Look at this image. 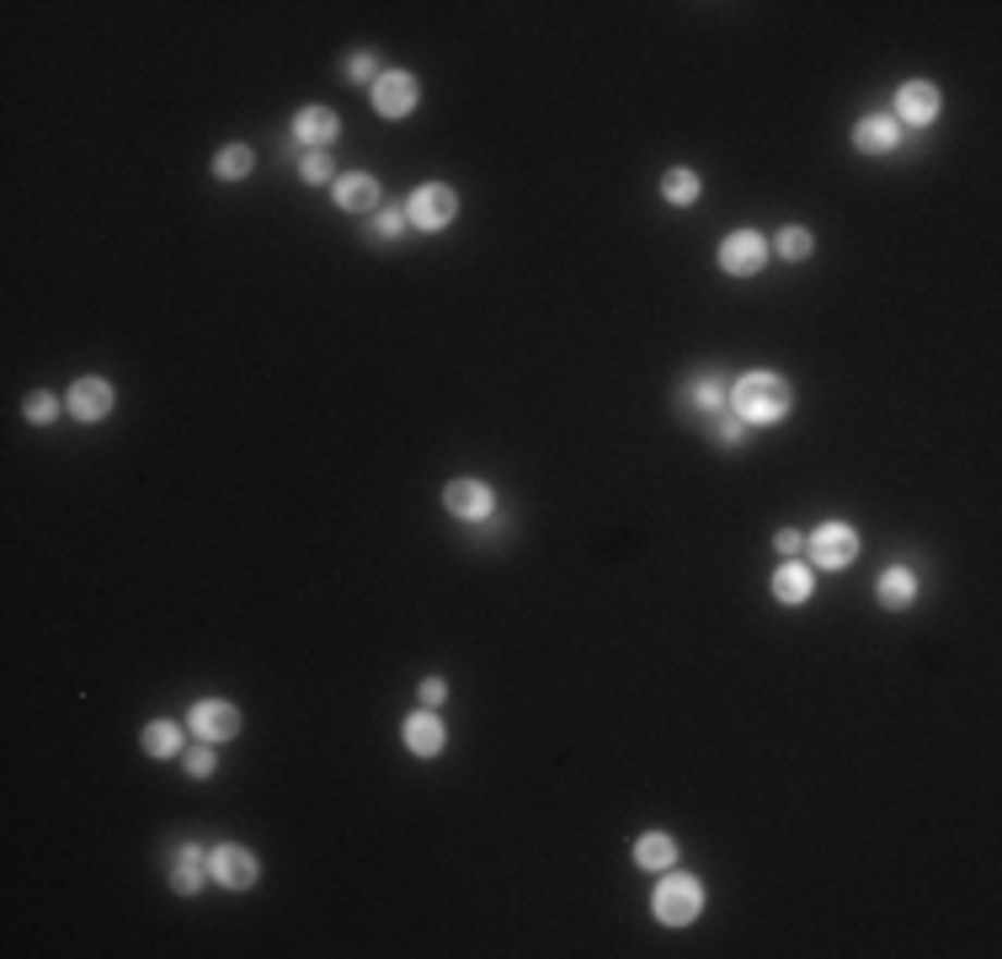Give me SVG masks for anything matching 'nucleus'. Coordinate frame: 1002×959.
<instances>
[{"label": "nucleus", "instance_id": "obj_19", "mask_svg": "<svg viewBox=\"0 0 1002 959\" xmlns=\"http://www.w3.org/2000/svg\"><path fill=\"white\" fill-rule=\"evenodd\" d=\"M635 863L661 874V869H672V863H677V843H672L667 832H646V837L635 843Z\"/></svg>", "mask_w": 1002, "mask_h": 959}, {"label": "nucleus", "instance_id": "obj_21", "mask_svg": "<svg viewBox=\"0 0 1002 959\" xmlns=\"http://www.w3.org/2000/svg\"><path fill=\"white\" fill-rule=\"evenodd\" d=\"M699 176L688 171V165H672L667 176H661V198L667 202H677V208H688V202H699Z\"/></svg>", "mask_w": 1002, "mask_h": 959}, {"label": "nucleus", "instance_id": "obj_29", "mask_svg": "<svg viewBox=\"0 0 1002 959\" xmlns=\"http://www.w3.org/2000/svg\"><path fill=\"white\" fill-rule=\"evenodd\" d=\"M374 230H379V241L405 235V230H411V224H405V208H379V224H374Z\"/></svg>", "mask_w": 1002, "mask_h": 959}, {"label": "nucleus", "instance_id": "obj_23", "mask_svg": "<svg viewBox=\"0 0 1002 959\" xmlns=\"http://www.w3.org/2000/svg\"><path fill=\"white\" fill-rule=\"evenodd\" d=\"M145 752H150V758H176V752H182V725L150 720V725H145Z\"/></svg>", "mask_w": 1002, "mask_h": 959}, {"label": "nucleus", "instance_id": "obj_10", "mask_svg": "<svg viewBox=\"0 0 1002 959\" xmlns=\"http://www.w3.org/2000/svg\"><path fill=\"white\" fill-rule=\"evenodd\" d=\"M401 741H405V752H411V758H438V752H443V741H449V730H443V720H438L432 709H416V714H405Z\"/></svg>", "mask_w": 1002, "mask_h": 959}, {"label": "nucleus", "instance_id": "obj_32", "mask_svg": "<svg viewBox=\"0 0 1002 959\" xmlns=\"http://www.w3.org/2000/svg\"><path fill=\"white\" fill-rule=\"evenodd\" d=\"M773 550H779V555H790V560H795V555L805 550V539L795 533V528H784V533H773Z\"/></svg>", "mask_w": 1002, "mask_h": 959}, {"label": "nucleus", "instance_id": "obj_30", "mask_svg": "<svg viewBox=\"0 0 1002 959\" xmlns=\"http://www.w3.org/2000/svg\"><path fill=\"white\" fill-rule=\"evenodd\" d=\"M213 767H219V762H213V747H208V741H198V747L187 752V773H193V778H208Z\"/></svg>", "mask_w": 1002, "mask_h": 959}, {"label": "nucleus", "instance_id": "obj_16", "mask_svg": "<svg viewBox=\"0 0 1002 959\" xmlns=\"http://www.w3.org/2000/svg\"><path fill=\"white\" fill-rule=\"evenodd\" d=\"M810 592H816V576H810V565H801V560H790V565H779L773 570V598L790 607L810 603Z\"/></svg>", "mask_w": 1002, "mask_h": 959}, {"label": "nucleus", "instance_id": "obj_13", "mask_svg": "<svg viewBox=\"0 0 1002 959\" xmlns=\"http://www.w3.org/2000/svg\"><path fill=\"white\" fill-rule=\"evenodd\" d=\"M337 134H342V118L331 107H304L300 118H294V139H300L304 150H326Z\"/></svg>", "mask_w": 1002, "mask_h": 959}, {"label": "nucleus", "instance_id": "obj_7", "mask_svg": "<svg viewBox=\"0 0 1002 959\" xmlns=\"http://www.w3.org/2000/svg\"><path fill=\"white\" fill-rule=\"evenodd\" d=\"M208 874H213L224 890H250L256 874H261V863H256V853L241 848V843H219V848L208 853Z\"/></svg>", "mask_w": 1002, "mask_h": 959}, {"label": "nucleus", "instance_id": "obj_8", "mask_svg": "<svg viewBox=\"0 0 1002 959\" xmlns=\"http://www.w3.org/2000/svg\"><path fill=\"white\" fill-rule=\"evenodd\" d=\"M187 730L208 741V747H219V741H235L241 736V709L224 704V699H203L193 714H187Z\"/></svg>", "mask_w": 1002, "mask_h": 959}, {"label": "nucleus", "instance_id": "obj_6", "mask_svg": "<svg viewBox=\"0 0 1002 959\" xmlns=\"http://www.w3.org/2000/svg\"><path fill=\"white\" fill-rule=\"evenodd\" d=\"M443 506H449L459 522H486L491 512H497V496H491V485L486 480H475V475H459L443 485Z\"/></svg>", "mask_w": 1002, "mask_h": 959}, {"label": "nucleus", "instance_id": "obj_5", "mask_svg": "<svg viewBox=\"0 0 1002 959\" xmlns=\"http://www.w3.org/2000/svg\"><path fill=\"white\" fill-rule=\"evenodd\" d=\"M368 97H374V112H379V118H411L416 101H421V86H416L411 70H384V75L368 86Z\"/></svg>", "mask_w": 1002, "mask_h": 959}, {"label": "nucleus", "instance_id": "obj_12", "mask_svg": "<svg viewBox=\"0 0 1002 959\" xmlns=\"http://www.w3.org/2000/svg\"><path fill=\"white\" fill-rule=\"evenodd\" d=\"M112 384L107 379H75L70 384V410H75V421H107L112 416Z\"/></svg>", "mask_w": 1002, "mask_h": 959}, {"label": "nucleus", "instance_id": "obj_24", "mask_svg": "<svg viewBox=\"0 0 1002 959\" xmlns=\"http://www.w3.org/2000/svg\"><path fill=\"white\" fill-rule=\"evenodd\" d=\"M747 432L752 427L742 416H731V410H714V416H709V443H720V448H742Z\"/></svg>", "mask_w": 1002, "mask_h": 959}, {"label": "nucleus", "instance_id": "obj_27", "mask_svg": "<svg viewBox=\"0 0 1002 959\" xmlns=\"http://www.w3.org/2000/svg\"><path fill=\"white\" fill-rule=\"evenodd\" d=\"M22 416H27L33 427H49L53 416H59V401H53L49 390H33V395H27V405H22Z\"/></svg>", "mask_w": 1002, "mask_h": 959}, {"label": "nucleus", "instance_id": "obj_28", "mask_svg": "<svg viewBox=\"0 0 1002 959\" xmlns=\"http://www.w3.org/2000/svg\"><path fill=\"white\" fill-rule=\"evenodd\" d=\"M347 81H357V86H374L379 81V53H368V49H357L347 59Z\"/></svg>", "mask_w": 1002, "mask_h": 959}, {"label": "nucleus", "instance_id": "obj_3", "mask_svg": "<svg viewBox=\"0 0 1002 959\" xmlns=\"http://www.w3.org/2000/svg\"><path fill=\"white\" fill-rule=\"evenodd\" d=\"M453 213H459V198H453V187L443 182H427V187H416L411 202H405V224L411 230H421V235H438V230H449Z\"/></svg>", "mask_w": 1002, "mask_h": 959}, {"label": "nucleus", "instance_id": "obj_26", "mask_svg": "<svg viewBox=\"0 0 1002 959\" xmlns=\"http://www.w3.org/2000/svg\"><path fill=\"white\" fill-rule=\"evenodd\" d=\"M300 176L309 182V187H326V182H337V176H331V150H304Z\"/></svg>", "mask_w": 1002, "mask_h": 959}, {"label": "nucleus", "instance_id": "obj_25", "mask_svg": "<svg viewBox=\"0 0 1002 959\" xmlns=\"http://www.w3.org/2000/svg\"><path fill=\"white\" fill-rule=\"evenodd\" d=\"M773 251L784 256V261H805V256L816 251V241H810V230H801V224H784L779 241H773Z\"/></svg>", "mask_w": 1002, "mask_h": 959}, {"label": "nucleus", "instance_id": "obj_1", "mask_svg": "<svg viewBox=\"0 0 1002 959\" xmlns=\"http://www.w3.org/2000/svg\"><path fill=\"white\" fill-rule=\"evenodd\" d=\"M790 405H795L790 379H784V373H768V368L742 373V379L731 384V395H725V410H731V416H742L747 427H773V421H784V416H790Z\"/></svg>", "mask_w": 1002, "mask_h": 959}, {"label": "nucleus", "instance_id": "obj_15", "mask_svg": "<svg viewBox=\"0 0 1002 959\" xmlns=\"http://www.w3.org/2000/svg\"><path fill=\"white\" fill-rule=\"evenodd\" d=\"M379 182L368 176V171H347V176H337V202L347 208V213H374L379 208Z\"/></svg>", "mask_w": 1002, "mask_h": 959}, {"label": "nucleus", "instance_id": "obj_20", "mask_svg": "<svg viewBox=\"0 0 1002 959\" xmlns=\"http://www.w3.org/2000/svg\"><path fill=\"white\" fill-rule=\"evenodd\" d=\"M250 165H256L250 145H224V150L213 155V176H219V182H246Z\"/></svg>", "mask_w": 1002, "mask_h": 959}, {"label": "nucleus", "instance_id": "obj_14", "mask_svg": "<svg viewBox=\"0 0 1002 959\" xmlns=\"http://www.w3.org/2000/svg\"><path fill=\"white\" fill-rule=\"evenodd\" d=\"M853 145H858V155H891L902 145V123L875 112V118H864V123L853 128Z\"/></svg>", "mask_w": 1002, "mask_h": 959}, {"label": "nucleus", "instance_id": "obj_22", "mask_svg": "<svg viewBox=\"0 0 1002 959\" xmlns=\"http://www.w3.org/2000/svg\"><path fill=\"white\" fill-rule=\"evenodd\" d=\"M725 395H731V390H725L720 379H694V384L683 390V405H688V410H704V416H714V410H725Z\"/></svg>", "mask_w": 1002, "mask_h": 959}, {"label": "nucleus", "instance_id": "obj_18", "mask_svg": "<svg viewBox=\"0 0 1002 959\" xmlns=\"http://www.w3.org/2000/svg\"><path fill=\"white\" fill-rule=\"evenodd\" d=\"M875 598H880V607H912V598H917V576H912L906 565H891V570L875 581Z\"/></svg>", "mask_w": 1002, "mask_h": 959}, {"label": "nucleus", "instance_id": "obj_17", "mask_svg": "<svg viewBox=\"0 0 1002 959\" xmlns=\"http://www.w3.org/2000/svg\"><path fill=\"white\" fill-rule=\"evenodd\" d=\"M171 890H176V896H198V890H203V848H198V843H182V848H176Z\"/></svg>", "mask_w": 1002, "mask_h": 959}, {"label": "nucleus", "instance_id": "obj_9", "mask_svg": "<svg viewBox=\"0 0 1002 959\" xmlns=\"http://www.w3.org/2000/svg\"><path fill=\"white\" fill-rule=\"evenodd\" d=\"M762 261H768V241H762L757 230H731V235L720 241V267H725L731 278H757Z\"/></svg>", "mask_w": 1002, "mask_h": 959}, {"label": "nucleus", "instance_id": "obj_11", "mask_svg": "<svg viewBox=\"0 0 1002 959\" xmlns=\"http://www.w3.org/2000/svg\"><path fill=\"white\" fill-rule=\"evenodd\" d=\"M939 107H944V97H939V86H933V81H906L902 91H896V123H917V128H928V123L939 118Z\"/></svg>", "mask_w": 1002, "mask_h": 959}, {"label": "nucleus", "instance_id": "obj_31", "mask_svg": "<svg viewBox=\"0 0 1002 959\" xmlns=\"http://www.w3.org/2000/svg\"><path fill=\"white\" fill-rule=\"evenodd\" d=\"M443 699H449V683H443V677H427V683H421V704L438 709Z\"/></svg>", "mask_w": 1002, "mask_h": 959}, {"label": "nucleus", "instance_id": "obj_2", "mask_svg": "<svg viewBox=\"0 0 1002 959\" xmlns=\"http://www.w3.org/2000/svg\"><path fill=\"white\" fill-rule=\"evenodd\" d=\"M651 907H656V922H661V927H688V922L704 911V885L694 874H667V869H661V885H656Z\"/></svg>", "mask_w": 1002, "mask_h": 959}, {"label": "nucleus", "instance_id": "obj_4", "mask_svg": "<svg viewBox=\"0 0 1002 959\" xmlns=\"http://www.w3.org/2000/svg\"><path fill=\"white\" fill-rule=\"evenodd\" d=\"M805 550H810V565H821V570H848L853 560H858V533H853L848 522H821L805 539Z\"/></svg>", "mask_w": 1002, "mask_h": 959}]
</instances>
